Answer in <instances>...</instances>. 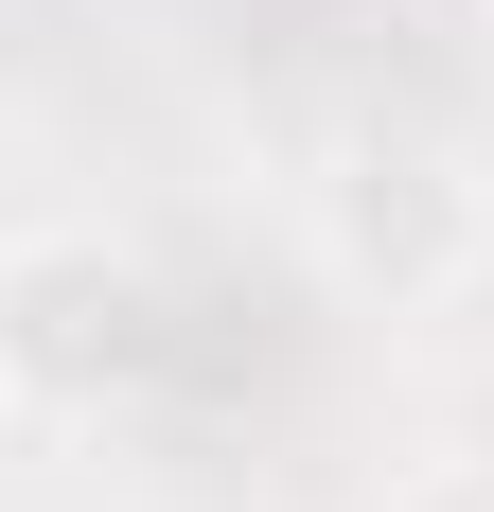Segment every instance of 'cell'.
Segmentation results:
<instances>
[{"label": "cell", "instance_id": "2", "mask_svg": "<svg viewBox=\"0 0 494 512\" xmlns=\"http://www.w3.org/2000/svg\"><path fill=\"white\" fill-rule=\"evenodd\" d=\"M477 248H494V195H477V159H459L442 124H353L336 142V177H318V265H336L353 301L424 318V301L477 283Z\"/></svg>", "mask_w": 494, "mask_h": 512}, {"label": "cell", "instance_id": "1", "mask_svg": "<svg viewBox=\"0 0 494 512\" xmlns=\"http://www.w3.org/2000/svg\"><path fill=\"white\" fill-rule=\"evenodd\" d=\"M177 371V283L124 230H0V407L18 424H106Z\"/></svg>", "mask_w": 494, "mask_h": 512}]
</instances>
